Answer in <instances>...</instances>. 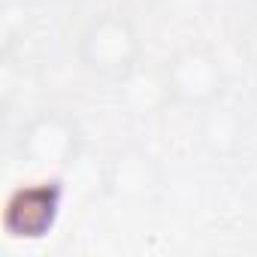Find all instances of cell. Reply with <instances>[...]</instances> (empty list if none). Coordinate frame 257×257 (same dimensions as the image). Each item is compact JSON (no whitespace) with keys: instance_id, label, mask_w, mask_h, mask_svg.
Returning a JSON list of instances; mask_svg holds the SVG:
<instances>
[{"instance_id":"obj_1","label":"cell","mask_w":257,"mask_h":257,"mask_svg":"<svg viewBox=\"0 0 257 257\" xmlns=\"http://www.w3.org/2000/svg\"><path fill=\"white\" fill-rule=\"evenodd\" d=\"M79 64L106 82H131L143 64V40L131 16L100 13L76 37Z\"/></svg>"},{"instance_id":"obj_2","label":"cell","mask_w":257,"mask_h":257,"mask_svg":"<svg viewBox=\"0 0 257 257\" xmlns=\"http://www.w3.org/2000/svg\"><path fill=\"white\" fill-rule=\"evenodd\" d=\"M161 91L164 97L188 112H203L224 100L227 70L218 52L206 43H185L161 64Z\"/></svg>"},{"instance_id":"obj_3","label":"cell","mask_w":257,"mask_h":257,"mask_svg":"<svg viewBox=\"0 0 257 257\" xmlns=\"http://www.w3.org/2000/svg\"><path fill=\"white\" fill-rule=\"evenodd\" d=\"M67 194L70 191L61 173H40L37 179H28L7 194L0 209V227L10 239H46L64 215Z\"/></svg>"},{"instance_id":"obj_4","label":"cell","mask_w":257,"mask_h":257,"mask_svg":"<svg viewBox=\"0 0 257 257\" xmlns=\"http://www.w3.org/2000/svg\"><path fill=\"white\" fill-rule=\"evenodd\" d=\"M16 152L37 173H64L82 155V127L64 109H40L25 121Z\"/></svg>"},{"instance_id":"obj_5","label":"cell","mask_w":257,"mask_h":257,"mask_svg":"<svg viewBox=\"0 0 257 257\" xmlns=\"http://www.w3.org/2000/svg\"><path fill=\"white\" fill-rule=\"evenodd\" d=\"M242 137H245V121L224 100L200 112V143L209 155L233 158L242 149Z\"/></svg>"},{"instance_id":"obj_6","label":"cell","mask_w":257,"mask_h":257,"mask_svg":"<svg viewBox=\"0 0 257 257\" xmlns=\"http://www.w3.org/2000/svg\"><path fill=\"white\" fill-rule=\"evenodd\" d=\"M109 185L121 197H143L155 185V170L143 152L127 149V152L115 155L112 170H109Z\"/></svg>"},{"instance_id":"obj_7","label":"cell","mask_w":257,"mask_h":257,"mask_svg":"<svg viewBox=\"0 0 257 257\" xmlns=\"http://www.w3.org/2000/svg\"><path fill=\"white\" fill-rule=\"evenodd\" d=\"M131 7H137V10H152V7H158L161 0H127Z\"/></svg>"}]
</instances>
